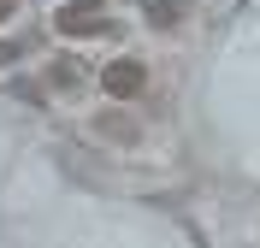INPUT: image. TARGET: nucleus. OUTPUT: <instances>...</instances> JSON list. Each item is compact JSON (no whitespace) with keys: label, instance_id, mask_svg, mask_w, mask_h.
I'll use <instances>...</instances> for the list:
<instances>
[{"label":"nucleus","instance_id":"nucleus-1","mask_svg":"<svg viewBox=\"0 0 260 248\" xmlns=\"http://www.w3.org/2000/svg\"><path fill=\"white\" fill-rule=\"evenodd\" d=\"M53 30L59 36H107L113 18H107V6H95V0H71V6L53 12Z\"/></svg>","mask_w":260,"mask_h":248},{"label":"nucleus","instance_id":"nucleus-2","mask_svg":"<svg viewBox=\"0 0 260 248\" xmlns=\"http://www.w3.org/2000/svg\"><path fill=\"white\" fill-rule=\"evenodd\" d=\"M101 83H107V95H113V100H130V95H142V89H148V71H142V59H113V65L101 71Z\"/></svg>","mask_w":260,"mask_h":248},{"label":"nucleus","instance_id":"nucleus-5","mask_svg":"<svg viewBox=\"0 0 260 248\" xmlns=\"http://www.w3.org/2000/svg\"><path fill=\"white\" fill-rule=\"evenodd\" d=\"M12 59H18V48H12V42H0V65H12Z\"/></svg>","mask_w":260,"mask_h":248},{"label":"nucleus","instance_id":"nucleus-3","mask_svg":"<svg viewBox=\"0 0 260 248\" xmlns=\"http://www.w3.org/2000/svg\"><path fill=\"white\" fill-rule=\"evenodd\" d=\"M142 12H148V24H154V30H172V24L183 18V0H148Z\"/></svg>","mask_w":260,"mask_h":248},{"label":"nucleus","instance_id":"nucleus-6","mask_svg":"<svg viewBox=\"0 0 260 248\" xmlns=\"http://www.w3.org/2000/svg\"><path fill=\"white\" fill-rule=\"evenodd\" d=\"M18 12V0H0V24H6V18H12Z\"/></svg>","mask_w":260,"mask_h":248},{"label":"nucleus","instance_id":"nucleus-4","mask_svg":"<svg viewBox=\"0 0 260 248\" xmlns=\"http://www.w3.org/2000/svg\"><path fill=\"white\" fill-rule=\"evenodd\" d=\"M101 136H113V142H136V124L118 118V113H107V118H101Z\"/></svg>","mask_w":260,"mask_h":248}]
</instances>
